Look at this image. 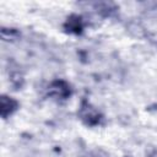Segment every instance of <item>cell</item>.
Segmentation results:
<instances>
[{
    "instance_id": "3957f363",
    "label": "cell",
    "mask_w": 157,
    "mask_h": 157,
    "mask_svg": "<svg viewBox=\"0 0 157 157\" xmlns=\"http://www.w3.org/2000/svg\"><path fill=\"white\" fill-rule=\"evenodd\" d=\"M49 91H50L52 94H54V96H56V97H60V98H65V97L70 93L67 85H65V83L61 82V81L54 82V83L50 86Z\"/></svg>"
},
{
    "instance_id": "6da1fadb",
    "label": "cell",
    "mask_w": 157,
    "mask_h": 157,
    "mask_svg": "<svg viewBox=\"0 0 157 157\" xmlns=\"http://www.w3.org/2000/svg\"><path fill=\"white\" fill-rule=\"evenodd\" d=\"M80 117L81 119L86 123V124H90V125H94L99 121V113L92 108L91 105L88 104H83L81 107V110H80Z\"/></svg>"
},
{
    "instance_id": "7a4b0ae2",
    "label": "cell",
    "mask_w": 157,
    "mask_h": 157,
    "mask_svg": "<svg viewBox=\"0 0 157 157\" xmlns=\"http://www.w3.org/2000/svg\"><path fill=\"white\" fill-rule=\"evenodd\" d=\"M16 108H17L16 101H13L12 98L5 97V96L1 97V115L4 118H6L9 114H11Z\"/></svg>"
}]
</instances>
